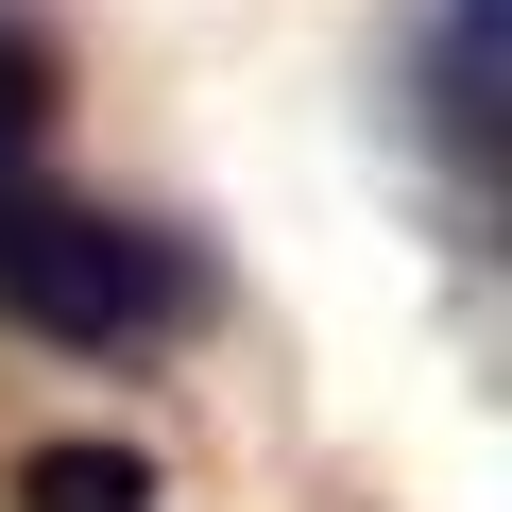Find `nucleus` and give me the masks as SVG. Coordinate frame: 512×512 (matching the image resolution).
<instances>
[{
  "label": "nucleus",
  "instance_id": "obj_1",
  "mask_svg": "<svg viewBox=\"0 0 512 512\" xmlns=\"http://www.w3.org/2000/svg\"><path fill=\"white\" fill-rule=\"evenodd\" d=\"M0 325H35L69 359H137V342H188L205 325V256L171 222H120V205H69L35 171H0Z\"/></svg>",
  "mask_w": 512,
  "mask_h": 512
},
{
  "label": "nucleus",
  "instance_id": "obj_2",
  "mask_svg": "<svg viewBox=\"0 0 512 512\" xmlns=\"http://www.w3.org/2000/svg\"><path fill=\"white\" fill-rule=\"evenodd\" d=\"M18 512H154V461L137 444H35L18 461Z\"/></svg>",
  "mask_w": 512,
  "mask_h": 512
},
{
  "label": "nucleus",
  "instance_id": "obj_3",
  "mask_svg": "<svg viewBox=\"0 0 512 512\" xmlns=\"http://www.w3.org/2000/svg\"><path fill=\"white\" fill-rule=\"evenodd\" d=\"M35 137H52V52L0 18V171H35Z\"/></svg>",
  "mask_w": 512,
  "mask_h": 512
}]
</instances>
